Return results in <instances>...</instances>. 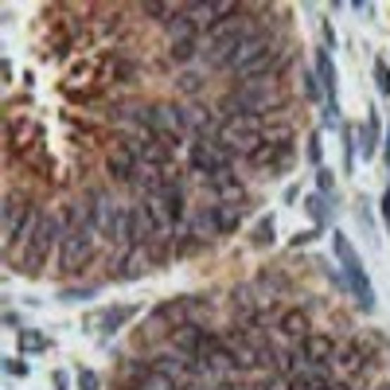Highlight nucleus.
Listing matches in <instances>:
<instances>
[{
  "instance_id": "1",
  "label": "nucleus",
  "mask_w": 390,
  "mask_h": 390,
  "mask_svg": "<svg viewBox=\"0 0 390 390\" xmlns=\"http://www.w3.org/2000/svg\"><path fill=\"white\" fill-rule=\"evenodd\" d=\"M277 106H281L277 78H246V82H238L234 90L222 98V113H227L230 121H234V118L265 121V118H273Z\"/></svg>"
},
{
  "instance_id": "2",
  "label": "nucleus",
  "mask_w": 390,
  "mask_h": 390,
  "mask_svg": "<svg viewBox=\"0 0 390 390\" xmlns=\"http://www.w3.org/2000/svg\"><path fill=\"white\" fill-rule=\"evenodd\" d=\"M141 125H149L156 133V141L164 144V149H180V141H184L187 133V118H184V106L176 102H156V106H144V118Z\"/></svg>"
},
{
  "instance_id": "3",
  "label": "nucleus",
  "mask_w": 390,
  "mask_h": 390,
  "mask_svg": "<svg viewBox=\"0 0 390 390\" xmlns=\"http://www.w3.org/2000/svg\"><path fill=\"white\" fill-rule=\"evenodd\" d=\"M332 242H336V262H339V270H344V285L351 289V297L359 301V308H375L371 281H367V270H363V262H359L356 246H351L348 238H344V230H339Z\"/></svg>"
},
{
  "instance_id": "4",
  "label": "nucleus",
  "mask_w": 390,
  "mask_h": 390,
  "mask_svg": "<svg viewBox=\"0 0 390 390\" xmlns=\"http://www.w3.org/2000/svg\"><path fill=\"white\" fill-rule=\"evenodd\" d=\"M63 222H59V215H43L39 219V230H35V238H32V246L24 250V254L16 258V265L24 273H39L43 270V262H47V254H51L55 246L63 242Z\"/></svg>"
},
{
  "instance_id": "5",
  "label": "nucleus",
  "mask_w": 390,
  "mask_h": 390,
  "mask_svg": "<svg viewBox=\"0 0 390 390\" xmlns=\"http://www.w3.org/2000/svg\"><path fill=\"white\" fill-rule=\"evenodd\" d=\"M246 27L250 24H242V20H227V24L215 27L211 39H207V51H203L207 67H230V59H234V51H238V43L250 35Z\"/></svg>"
},
{
  "instance_id": "6",
  "label": "nucleus",
  "mask_w": 390,
  "mask_h": 390,
  "mask_svg": "<svg viewBox=\"0 0 390 390\" xmlns=\"http://www.w3.org/2000/svg\"><path fill=\"white\" fill-rule=\"evenodd\" d=\"M90 262H94V227L70 230L59 242V273L63 277H75V273H82Z\"/></svg>"
},
{
  "instance_id": "7",
  "label": "nucleus",
  "mask_w": 390,
  "mask_h": 390,
  "mask_svg": "<svg viewBox=\"0 0 390 390\" xmlns=\"http://www.w3.org/2000/svg\"><path fill=\"white\" fill-rule=\"evenodd\" d=\"M32 211H35V207L27 203L20 191H8V195H4V207H0V238H4V250H8V254L16 250V242H20V234H24Z\"/></svg>"
},
{
  "instance_id": "8",
  "label": "nucleus",
  "mask_w": 390,
  "mask_h": 390,
  "mask_svg": "<svg viewBox=\"0 0 390 390\" xmlns=\"http://www.w3.org/2000/svg\"><path fill=\"white\" fill-rule=\"evenodd\" d=\"M187 16H191V24L199 27V32H215L219 24L242 16V4H234V0H191V4H187Z\"/></svg>"
},
{
  "instance_id": "9",
  "label": "nucleus",
  "mask_w": 390,
  "mask_h": 390,
  "mask_svg": "<svg viewBox=\"0 0 390 390\" xmlns=\"http://www.w3.org/2000/svg\"><path fill=\"white\" fill-rule=\"evenodd\" d=\"M168 344H172V356H180V359H187V363H195V359L207 351L211 336H207L199 324H180V328L168 332Z\"/></svg>"
},
{
  "instance_id": "10",
  "label": "nucleus",
  "mask_w": 390,
  "mask_h": 390,
  "mask_svg": "<svg viewBox=\"0 0 390 390\" xmlns=\"http://www.w3.org/2000/svg\"><path fill=\"white\" fill-rule=\"evenodd\" d=\"M191 168L203 172L207 180H211L215 172L230 168V153L219 144V137H199V141H195V149H191Z\"/></svg>"
},
{
  "instance_id": "11",
  "label": "nucleus",
  "mask_w": 390,
  "mask_h": 390,
  "mask_svg": "<svg viewBox=\"0 0 390 390\" xmlns=\"http://www.w3.org/2000/svg\"><path fill=\"white\" fill-rule=\"evenodd\" d=\"M191 367H195V375H207V379H234L238 375V363L227 351V344H215V339L207 344V351Z\"/></svg>"
},
{
  "instance_id": "12",
  "label": "nucleus",
  "mask_w": 390,
  "mask_h": 390,
  "mask_svg": "<svg viewBox=\"0 0 390 390\" xmlns=\"http://www.w3.org/2000/svg\"><path fill=\"white\" fill-rule=\"evenodd\" d=\"M106 168H110V176L118 180V184H133L137 172H141V153H137L129 141H118V144H110V153H106Z\"/></svg>"
},
{
  "instance_id": "13",
  "label": "nucleus",
  "mask_w": 390,
  "mask_h": 390,
  "mask_svg": "<svg viewBox=\"0 0 390 390\" xmlns=\"http://www.w3.org/2000/svg\"><path fill=\"white\" fill-rule=\"evenodd\" d=\"M273 51V39H270V35H262V32H250L246 35V39H242V43H238V51H234V59H230V75H242V70H246L250 67V63H258V59H262V55H270Z\"/></svg>"
},
{
  "instance_id": "14",
  "label": "nucleus",
  "mask_w": 390,
  "mask_h": 390,
  "mask_svg": "<svg viewBox=\"0 0 390 390\" xmlns=\"http://www.w3.org/2000/svg\"><path fill=\"white\" fill-rule=\"evenodd\" d=\"M90 215H94V230H102L106 238H113V222H118L121 215V203H113L110 191H98L90 203Z\"/></svg>"
},
{
  "instance_id": "15",
  "label": "nucleus",
  "mask_w": 390,
  "mask_h": 390,
  "mask_svg": "<svg viewBox=\"0 0 390 390\" xmlns=\"http://www.w3.org/2000/svg\"><path fill=\"white\" fill-rule=\"evenodd\" d=\"M313 75H316V82H320V90H324V102L336 106V67H332L328 51L313 55Z\"/></svg>"
},
{
  "instance_id": "16",
  "label": "nucleus",
  "mask_w": 390,
  "mask_h": 390,
  "mask_svg": "<svg viewBox=\"0 0 390 390\" xmlns=\"http://www.w3.org/2000/svg\"><path fill=\"white\" fill-rule=\"evenodd\" d=\"M281 336L285 339H305L313 336V324H308V313L305 308H281Z\"/></svg>"
},
{
  "instance_id": "17",
  "label": "nucleus",
  "mask_w": 390,
  "mask_h": 390,
  "mask_svg": "<svg viewBox=\"0 0 390 390\" xmlns=\"http://www.w3.org/2000/svg\"><path fill=\"white\" fill-rule=\"evenodd\" d=\"M149 242H156V222H153L149 203H137L133 207V246H149Z\"/></svg>"
},
{
  "instance_id": "18",
  "label": "nucleus",
  "mask_w": 390,
  "mask_h": 390,
  "mask_svg": "<svg viewBox=\"0 0 390 390\" xmlns=\"http://www.w3.org/2000/svg\"><path fill=\"white\" fill-rule=\"evenodd\" d=\"M184 118H187V129H195L199 137H219V129H215V118H211V110H207V106L187 102V106H184Z\"/></svg>"
},
{
  "instance_id": "19",
  "label": "nucleus",
  "mask_w": 390,
  "mask_h": 390,
  "mask_svg": "<svg viewBox=\"0 0 390 390\" xmlns=\"http://www.w3.org/2000/svg\"><path fill=\"white\" fill-rule=\"evenodd\" d=\"M153 258L156 254H149V246H133V250H125V262L118 265V277H137V273H144L149 265H153Z\"/></svg>"
},
{
  "instance_id": "20",
  "label": "nucleus",
  "mask_w": 390,
  "mask_h": 390,
  "mask_svg": "<svg viewBox=\"0 0 390 390\" xmlns=\"http://www.w3.org/2000/svg\"><path fill=\"white\" fill-rule=\"evenodd\" d=\"M187 367H191V363H187V359H180V356L176 359H168V356H156L153 359V371L168 375L176 386H187V382H191V371H187Z\"/></svg>"
},
{
  "instance_id": "21",
  "label": "nucleus",
  "mask_w": 390,
  "mask_h": 390,
  "mask_svg": "<svg viewBox=\"0 0 390 390\" xmlns=\"http://www.w3.org/2000/svg\"><path fill=\"white\" fill-rule=\"evenodd\" d=\"M336 363L344 375H363L367 371V356L359 344H344V348H336Z\"/></svg>"
},
{
  "instance_id": "22",
  "label": "nucleus",
  "mask_w": 390,
  "mask_h": 390,
  "mask_svg": "<svg viewBox=\"0 0 390 390\" xmlns=\"http://www.w3.org/2000/svg\"><path fill=\"white\" fill-rule=\"evenodd\" d=\"M301 351H305L313 363H324V367H328V359L336 356V344H332L328 336H305V339H301Z\"/></svg>"
},
{
  "instance_id": "23",
  "label": "nucleus",
  "mask_w": 390,
  "mask_h": 390,
  "mask_svg": "<svg viewBox=\"0 0 390 390\" xmlns=\"http://www.w3.org/2000/svg\"><path fill=\"white\" fill-rule=\"evenodd\" d=\"M121 78H133V59H121V55H110L102 59V82H121Z\"/></svg>"
},
{
  "instance_id": "24",
  "label": "nucleus",
  "mask_w": 390,
  "mask_h": 390,
  "mask_svg": "<svg viewBox=\"0 0 390 390\" xmlns=\"http://www.w3.org/2000/svg\"><path fill=\"white\" fill-rule=\"evenodd\" d=\"M32 137H35L32 121H8V149L12 153H24L27 144H32Z\"/></svg>"
},
{
  "instance_id": "25",
  "label": "nucleus",
  "mask_w": 390,
  "mask_h": 390,
  "mask_svg": "<svg viewBox=\"0 0 390 390\" xmlns=\"http://www.w3.org/2000/svg\"><path fill=\"white\" fill-rule=\"evenodd\" d=\"M137 316V305H118V308H110V313L102 316V332L106 336H113V332L121 328V324H129Z\"/></svg>"
},
{
  "instance_id": "26",
  "label": "nucleus",
  "mask_w": 390,
  "mask_h": 390,
  "mask_svg": "<svg viewBox=\"0 0 390 390\" xmlns=\"http://www.w3.org/2000/svg\"><path fill=\"white\" fill-rule=\"evenodd\" d=\"M211 222H215V234H230L238 227V207H211Z\"/></svg>"
},
{
  "instance_id": "27",
  "label": "nucleus",
  "mask_w": 390,
  "mask_h": 390,
  "mask_svg": "<svg viewBox=\"0 0 390 390\" xmlns=\"http://www.w3.org/2000/svg\"><path fill=\"white\" fill-rule=\"evenodd\" d=\"M195 32H199V27L191 24V16H187V12H184V16H176V20H172V24H168V39H172V43L195 39Z\"/></svg>"
},
{
  "instance_id": "28",
  "label": "nucleus",
  "mask_w": 390,
  "mask_h": 390,
  "mask_svg": "<svg viewBox=\"0 0 390 390\" xmlns=\"http://www.w3.org/2000/svg\"><path fill=\"white\" fill-rule=\"evenodd\" d=\"M250 242H254V246H273V215H262V219L254 222Z\"/></svg>"
},
{
  "instance_id": "29",
  "label": "nucleus",
  "mask_w": 390,
  "mask_h": 390,
  "mask_svg": "<svg viewBox=\"0 0 390 390\" xmlns=\"http://www.w3.org/2000/svg\"><path fill=\"white\" fill-rule=\"evenodd\" d=\"M133 390H180V386L168 379V375H161V371H153V367H149V375H144Z\"/></svg>"
},
{
  "instance_id": "30",
  "label": "nucleus",
  "mask_w": 390,
  "mask_h": 390,
  "mask_svg": "<svg viewBox=\"0 0 390 390\" xmlns=\"http://www.w3.org/2000/svg\"><path fill=\"white\" fill-rule=\"evenodd\" d=\"M379 118H371L367 121V129H363V149H359V156H367V161H375V149H379Z\"/></svg>"
},
{
  "instance_id": "31",
  "label": "nucleus",
  "mask_w": 390,
  "mask_h": 390,
  "mask_svg": "<svg viewBox=\"0 0 390 390\" xmlns=\"http://www.w3.org/2000/svg\"><path fill=\"white\" fill-rule=\"evenodd\" d=\"M47 348H51L47 336H39V332H20V351H32L35 356V351H47Z\"/></svg>"
},
{
  "instance_id": "32",
  "label": "nucleus",
  "mask_w": 390,
  "mask_h": 390,
  "mask_svg": "<svg viewBox=\"0 0 390 390\" xmlns=\"http://www.w3.org/2000/svg\"><path fill=\"white\" fill-rule=\"evenodd\" d=\"M305 211L313 215V230H316V227H324V219H328V207H324L320 195H308V199H305Z\"/></svg>"
},
{
  "instance_id": "33",
  "label": "nucleus",
  "mask_w": 390,
  "mask_h": 390,
  "mask_svg": "<svg viewBox=\"0 0 390 390\" xmlns=\"http://www.w3.org/2000/svg\"><path fill=\"white\" fill-rule=\"evenodd\" d=\"M191 55H195V39L172 43V63H191Z\"/></svg>"
},
{
  "instance_id": "34",
  "label": "nucleus",
  "mask_w": 390,
  "mask_h": 390,
  "mask_svg": "<svg viewBox=\"0 0 390 390\" xmlns=\"http://www.w3.org/2000/svg\"><path fill=\"white\" fill-rule=\"evenodd\" d=\"M316 187H320V191H324V195H328V191H332V187H336V176H332V172H328V168H316Z\"/></svg>"
},
{
  "instance_id": "35",
  "label": "nucleus",
  "mask_w": 390,
  "mask_h": 390,
  "mask_svg": "<svg viewBox=\"0 0 390 390\" xmlns=\"http://www.w3.org/2000/svg\"><path fill=\"white\" fill-rule=\"evenodd\" d=\"M339 137H344V168H351V153H356V144H351V129L344 125V129H339Z\"/></svg>"
},
{
  "instance_id": "36",
  "label": "nucleus",
  "mask_w": 390,
  "mask_h": 390,
  "mask_svg": "<svg viewBox=\"0 0 390 390\" xmlns=\"http://www.w3.org/2000/svg\"><path fill=\"white\" fill-rule=\"evenodd\" d=\"M375 78H379V90L390 94V67L386 63H375Z\"/></svg>"
},
{
  "instance_id": "37",
  "label": "nucleus",
  "mask_w": 390,
  "mask_h": 390,
  "mask_svg": "<svg viewBox=\"0 0 390 390\" xmlns=\"http://www.w3.org/2000/svg\"><path fill=\"white\" fill-rule=\"evenodd\" d=\"M102 382H98V375L94 371H78V390H98Z\"/></svg>"
},
{
  "instance_id": "38",
  "label": "nucleus",
  "mask_w": 390,
  "mask_h": 390,
  "mask_svg": "<svg viewBox=\"0 0 390 390\" xmlns=\"http://www.w3.org/2000/svg\"><path fill=\"white\" fill-rule=\"evenodd\" d=\"M320 156H324L320 153V137L313 133V137H308V164H316V168H320Z\"/></svg>"
},
{
  "instance_id": "39",
  "label": "nucleus",
  "mask_w": 390,
  "mask_h": 390,
  "mask_svg": "<svg viewBox=\"0 0 390 390\" xmlns=\"http://www.w3.org/2000/svg\"><path fill=\"white\" fill-rule=\"evenodd\" d=\"M4 371H8L12 379H24V375H27V367H24V359H4Z\"/></svg>"
},
{
  "instance_id": "40",
  "label": "nucleus",
  "mask_w": 390,
  "mask_h": 390,
  "mask_svg": "<svg viewBox=\"0 0 390 390\" xmlns=\"http://www.w3.org/2000/svg\"><path fill=\"white\" fill-rule=\"evenodd\" d=\"M180 86H184V90H195V86H199V75H187V78H180Z\"/></svg>"
},
{
  "instance_id": "41",
  "label": "nucleus",
  "mask_w": 390,
  "mask_h": 390,
  "mask_svg": "<svg viewBox=\"0 0 390 390\" xmlns=\"http://www.w3.org/2000/svg\"><path fill=\"white\" fill-rule=\"evenodd\" d=\"M382 219H386V227H390V187H386V195H382Z\"/></svg>"
},
{
  "instance_id": "42",
  "label": "nucleus",
  "mask_w": 390,
  "mask_h": 390,
  "mask_svg": "<svg viewBox=\"0 0 390 390\" xmlns=\"http://www.w3.org/2000/svg\"><path fill=\"white\" fill-rule=\"evenodd\" d=\"M328 390H351V386H344V382H336V386H328Z\"/></svg>"
},
{
  "instance_id": "43",
  "label": "nucleus",
  "mask_w": 390,
  "mask_h": 390,
  "mask_svg": "<svg viewBox=\"0 0 390 390\" xmlns=\"http://www.w3.org/2000/svg\"><path fill=\"white\" fill-rule=\"evenodd\" d=\"M379 390H390V382H382V386H379Z\"/></svg>"
}]
</instances>
